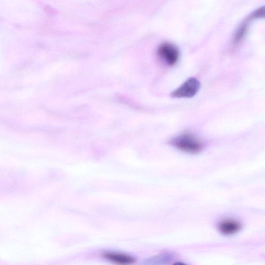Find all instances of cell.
<instances>
[{
    "instance_id": "cell-1",
    "label": "cell",
    "mask_w": 265,
    "mask_h": 265,
    "mask_svg": "<svg viewBox=\"0 0 265 265\" xmlns=\"http://www.w3.org/2000/svg\"><path fill=\"white\" fill-rule=\"evenodd\" d=\"M172 145L176 148L187 153L195 154L199 152L203 145L194 136L185 134L175 138L172 141Z\"/></svg>"
},
{
    "instance_id": "cell-2",
    "label": "cell",
    "mask_w": 265,
    "mask_h": 265,
    "mask_svg": "<svg viewBox=\"0 0 265 265\" xmlns=\"http://www.w3.org/2000/svg\"><path fill=\"white\" fill-rule=\"evenodd\" d=\"M159 57L169 66L175 65L180 56L179 49L174 44L165 43L160 45L158 49Z\"/></svg>"
},
{
    "instance_id": "cell-3",
    "label": "cell",
    "mask_w": 265,
    "mask_h": 265,
    "mask_svg": "<svg viewBox=\"0 0 265 265\" xmlns=\"http://www.w3.org/2000/svg\"><path fill=\"white\" fill-rule=\"evenodd\" d=\"M199 82L195 78L186 81L171 94L174 98H190L195 95L199 90Z\"/></svg>"
},
{
    "instance_id": "cell-4",
    "label": "cell",
    "mask_w": 265,
    "mask_h": 265,
    "mask_svg": "<svg viewBox=\"0 0 265 265\" xmlns=\"http://www.w3.org/2000/svg\"><path fill=\"white\" fill-rule=\"evenodd\" d=\"M103 257L109 262L118 265H130L136 261L135 259L131 256L116 252H106Z\"/></svg>"
},
{
    "instance_id": "cell-5",
    "label": "cell",
    "mask_w": 265,
    "mask_h": 265,
    "mask_svg": "<svg viewBox=\"0 0 265 265\" xmlns=\"http://www.w3.org/2000/svg\"><path fill=\"white\" fill-rule=\"evenodd\" d=\"M220 233L225 235H231L238 233L242 229L241 223L238 221L228 219L221 222L218 226Z\"/></svg>"
},
{
    "instance_id": "cell-6",
    "label": "cell",
    "mask_w": 265,
    "mask_h": 265,
    "mask_svg": "<svg viewBox=\"0 0 265 265\" xmlns=\"http://www.w3.org/2000/svg\"><path fill=\"white\" fill-rule=\"evenodd\" d=\"M174 258L173 254L165 252L146 259L143 264V265H167Z\"/></svg>"
},
{
    "instance_id": "cell-7",
    "label": "cell",
    "mask_w": 265,
    "mask_h": 265,
    "mask_svg": "<svg viewBox=\"0 0 265 265\" xmlns=\"http://www.w3.org/2000/svg\"><path fill=\"white\" fill-rule=\"evenodd\" d=\"M249 18L250 19L265 18V6L260 7L252 12Z\"/></svg>"
},
{
    "instance_id": "cell-8",
    "label": "cell",
    "mask_w": 265,
    "mask_h": 265,
    "mask_svg": "<svg viewBox=\"0 0 265 265\" xmlns=\"http://www.w3.org/2000/svg\"><path fill=\"white\" fill-rule=\"evenodd\" d=\"M173 265H187L181 262H177L175 263Z\"/></svg>"
}]
</instances>
